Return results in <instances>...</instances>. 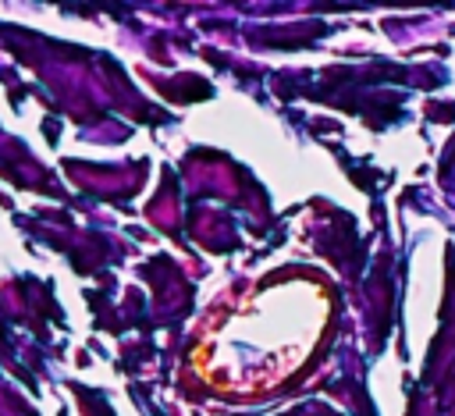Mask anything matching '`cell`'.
<instances>
[{
  "mask_svg": "<svg viewBox=\"0 0 455 416\" xmlns=\"http://www.w3.org/2000/svg\"><path fill=\"white\" fill-rule=\"evenodd\" d=\"M331 299L316 281L291 277L245 299L203 345V373L231 395L270 391L316 348Z\"/></svg>",
  "mask_w": 455,
  "mask_h": 416,
  "instance_id": "6da1fadb",
  "label": "cell"
}]
</instances>
